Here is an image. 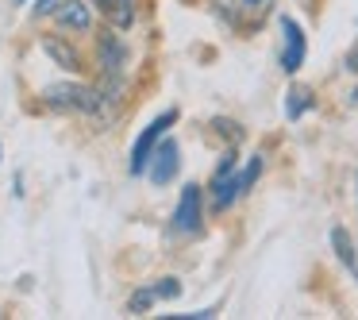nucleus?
<instances>
[{"label": "nucleus", "mask_w": 358, "mask_h": 320, "mask_svg": "<svg viewBox=\"0 0 358 320\" xmlns=\"http://www.w3.org/2000/svg\"><path fill=\"white\" fill-rule=\"evenodd\" d=\"M47 104L55 112H70V116H85V120H104V101L108 97L93 93L89 85H73V81H62V85H47Z\"/></svg>", "instance_id": "1"}, {"label": "nucleus", "mask_w": 358, "mask_h": 320, "mask_svg": "<svg viewBox=\"0 0 358 320\" xmlns=\"http://www.w3.org/2000/svg\"><path fill=\"white\" fill-rule=\"evenodd\" d=\"M231 170H235V155H224L216 178H212V204H216V209H227L235 197H243L250 186H255L258 174H262V158L255 155L247 162V170H239V174H231Z\"/></svg>", "instance_id": "2"}, {"label": "nucleus", "mask_w": 358, "mask_h": 320, "mask_svg": "<svg viewBox=\"0 0 358 320\" xmlns=\"http://www.w3.org/2000/svg\"><path fill=\"white\" fill-rule=\"evenodd\" d=\"M178 170H181V151H178V143L173 139H158V147L150 151V158H147V178H150V186H170L173 178H178Z\"/></svg>", "instance_id": "3"}, {"label": "nucleus", "mask_w": 358, "mask_h": 320, "mask_svg": "<svg viewBox=\"0 0 358 320\" xmlns=\"http://www.w3.org/2000/svg\"><path fill=\"white\" fill-rule=\"evenodd\" d=\"M173 120H178V112H173V109H166L158 120H150V124H147V132H143L139 139H135V147H131V174H143V170H147L150 151L158 147V139L166 135V127H170Z\"/></svg>", "instance_id": "4"}, {"label": "nucleus", "mask_w": 358, "mask_h": 320, "mask_svg": "<svg viewBox=\"0 0 358 320\" xmlns=\"http://www.w3.org/2000/svg\"><path fill=\"white\" fill-rule=\"evenodd\" d=\"M173 232L178 235H196L201 232V186H185L181 201L173 209Z\"/></svg>", "instance_id": "5"}, {"label": "nucleus", "mask_w": 358, "mask_h": 320, "mask_svg": "<svg viewBox=\"0 0 358 320\" xmlns=\"http://www.w3.org/2000/svg\"><path fill=\"white\" fill-rule=\"evenodd\" d=\"M216 12L231 27H250V24H258V20H262L266 0H216Z\"/></svg>", "instance_id": "6"}, {"label": "nucleus", "mask_w": 358, "mask_h": 320, "mask_svg": "<svg viewBox=\"0 0 358 320\" xmlns=\"http://www.w3.org/2000/svg\"><path fill=\"white\" fill-rule=\"evenodd\" d=\"M281 35H285V47H281V70L285 74H296L301 70V62H304V32L296 27V20H289V16H281Z\"/></svg>", "instance_id": "7"}, {"label": "nucleus", "mask_w": 358, "mask_h": 320, "mask_svg": "<svg viewBox=\"0 0 358 320\" xmlns=\"http://www.w3.org/2000/svg\"><path fill=\"white\" fill-rule=\"evenodd\" d=\"M181 293V281L178 278H162L158 286H143V289H135V297L127 301V312H135L139 316L143 309H150L155 301H170V297H178Z\"/></svg>", "instance_id": "8"}, {"label": "nucleus", "mask_w": 358, "mask_h": 320, "mask_svg": "<svg viewBox=\"0 0 358 320\" xmlns=\"http://www.w3.org/2000/svg\"><path fill=\"white\" fill-rule=\"evenodd\" d=\"M120 62H124V47H120L116 35H104L101 39V66H104V81H108V93L120 89Z\"/></svg>", "instance_id": "9"}, {"label": "nucleus", "mask_w": 358, "mask_h": 320, "mask_svg": "<svg viewBox=\"0 0 358 320\" xmlns=\"http://www.w3.org/2000/svg\"><path fill=\"white\" fill-rule=\"evenodd\" d=\"M55 16L62 27H73V32H89V24H93V12H89L85 0H66L55 8Z\"/></svg>", "instance_id": "10"}, {"label": "nucleus", "mask_w": 358, "mask_h": 320, "mask_svg": "<svg viewBox=\"0 0 358 320\" xmlns=\"http://www.w3.org/2000/svg\"><path fill=\"white\" fill-rule=\"evenodd\" d=\"M308 109H312V89L293 85V89H289V101H285V116L289 120H301Z\"/></svg>", "instance_id": "11"}, {"label": "nucleus", "mask_w": 358, "mask_h": 320, "mask_svg": "<svg viewBox=\"0 0 358 320\" xmlns=\"http://www.w3.org/2000/svg\"><path fill=\"white\" fill-rule=\"evenodd\" d=\"M96 4H101V12H104V16H108L116 27H127V24H131V16H135V12H131V0H96Z\"/></svg>", "instance_id": "12"}, {"label": "nucleus", "mask_w": 358, "mask_h": 320, "mask_svg": "<svg viewBox=\"0 0 358 320\" xmlns=\"http://www.w3.org/2000/svg\"><path fill=\"white\" fill-rule=\"evenodd\" d=\"M331 243H335V255H339L343 263H347L350 270H355V263H358V258H355V243H350V235L343 232V228H335V232H331Z\"/></svg>", "instance_id": "13"}, {"label": "nucleus", "mask_w": 358, "mask_h": 320, "mask_svg": "<svg viewBox=\"0 0 358 320\" xmlns=\"http://www.w3.org/2000/svg\"><path fill=\"white\" fill-rule=\"evenodd\" d=\"M43 47H47V55H50V58H58V62H62L66 70H81V66H78V55H73V50L66 47V43H58V39H47Z\"/></svg>", "instance_id": "14"}, {"label": "nucleus", "mask_w": 358, "mask_h": 320, "mask_svg": "<svg viewBox=\"0 0 358 320\" xmlns=\"http://www.w3.org/2000/svg\"><path fill=\"white\" fill-rule=\"evenodd\" d=\"M58 8V0H39L35 4V16H47V12H55Z\"/></svg>", "instance_id": "15"}, {"label": "nucleus", "mask_w": 358, "mask_h": 320, "mask_svg": "<svg viewBox=\"0 0 358 320\" xmlns=\"http://www.w3.org/2000/svg\"><path fill=\"white\" fill-rule=\"evenodd\" d=\"M347 70H350V74H358V43L347 50Z\"/></svg>", "instance_id": "16"}, {"label": "nucleus", "mask_w": 358, "mask_h": 320, "mask_svg": "<svg viewBox=\"0 0 358 320\" xmlns=\"http://www.w3.org/2000/svg\"><path fill=\"white\" fill-rule=\"evenodd\" d=\"M8 4H24V0H8Z\"/></svg>", "instance_id": "17"}, {"label": "nucleus", "mask_w": 358, "mask_h": 320, "mask_svg": "<svg viewBox=\"0 0 358 320\" xmlns=\"http://www.w3.org/2000/svg\"><path fill=\"white\" fill-rule=\"evenodd\" d=\"M0 155H4V151H0Z\"/></svg>", "instance_id": "18"}]
</instances>
